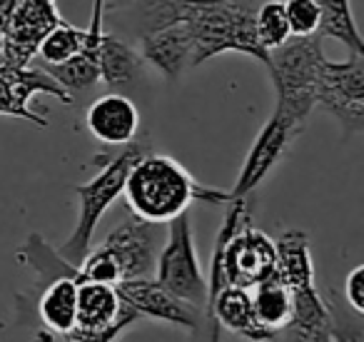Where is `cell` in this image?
I'll return each mask as SVG.
<instances>
[{
  "mask_svg": "<svg viewBox=\"0 0 364 342\" xmlns=\"http://www.w3.org/2000/svg\"><path fill=\"white\" fill-rule=\"evenodd\" d=\"M68 342H77V340H68Z\"/></svg>",
  "mask_w": 364,
  "mask_h": 342,
  "instance_id": "83f0119b",
  "label": "cell"
},
{
  "mask_svg": "<svg viewBox=\"0 0 364 342\" xmlns=\"http://www.w3.org/2000/svg\"><path fill=\"white\" fill-rule=\"evenodd\" d=\"M137 320H140L137 310L122 300L115 285L77 282L75 327L68 335V340L115 342Z\"/></svg>",
  "mask_w": 364,
  "mask_h": 342,
  "instance_id": "ba28073f",
  "label": "cell"
},
{
  "mask_svg": "<svg viewBox=\"0 0 364 342\" xmlns=\"http://www.w3.org/2000/svg\"><path fill=\"white\" fill-rule=\"evenodd\" d=\"M255 33L257 41L264 51H274V48L284 46L289 41V26L287 16H284V3L282 0H262L255 13Z\"/></svg>",
  "mask_w": 364,
  "mask_h": 342,
  "instance_id": "7402d4cb",
  "label": "cell"
},
{
  "mask_svg": "<svg viewBox=\"0 0 364 342\" xmlns=\"http://www.w3.org/2000/svg\"><path fill=\"white\" fill-rule=\"evenodd\" d=\"M157 245H160V225H152L132 215L117 227H112L97 247H102L115 260L120 270V282H125L137 280V277H152Z\"/></svg>",
  "mask_w": 364,
  "mask_h": 342,
  "instance_id": "30bf717a",
  "label": "cell"
},
{
  "mask_svg": "<svg viewBox=\"0 0 364 342\" xmlns=\"http://www.w3.org/2000/svg\"><path fill=\"white\" fill-rule=\"evenodd\" d=\"M277 272L292 300V317L284 332L292 342H329V310L324 295L314 285V265L309 255V235L284 230L274 240Z\"/></svg>",
  "mask_w": 364,
  "mask_h": 342,
  "instance_id": "277c9868",
  "label": "cell"
},
{
  "mask_svg": "<svg viewBox=\"0 0 364 342\" xmlns=\"http://www.w3.org/2000/svg\"><path fill=\"white\" fill-rule=\"evenodd\" d=\"M97 66H100V81L110 88V93H120L127 98L145 76V61L137 48L115 33H102Z\"/></svg>",
  "mask_w": 364,
  "mask_h": 342,
  "instance_id": "e0dca14e",
  "label": "cell"
},
{
  "mask_svg": "<svg viewBox=\"0 0 364 342\" xmlns=\"http://www.w3.org/2000/svg\"><path fill=\"white\" fill-rule=\"evenodd\" d=\"M85 128L102 145L122 147L135 140L140 128V110L132 98L120 93H105L95 98L85 110Z\"/></svg>",
  "mask_w": 364,
  "mask_h": 342,
  "instance_id": "9a60e30c",
  "label": "cell"
},
{
  "mask_svg": "<svg viewBox=\"0 0 364 342\" xmlns=\"http://www.w3.org/2000/svg\"><path fill=\"white\" fill-rule=\"evenodd\" d=\"M102 23H105V0H92V18H90V26L85 28L82 51L77 56H73L70 61L60 63V66L43 68L68 95L85 93L100 83L97 58H100V41H102V33H105Z\"/></svg>",
  "mask_w": 364,
  "mask_h": 342,
  "instance_id": "5bb4252c",
  "label": "cell"
},
{
  "mask_svg": "<svg viewBox=\"0 0 364 342\" xmlns=\"http://www.w3.org/2000/svg\"><path fill=\"white\" fill-rule=\"evenodd\" d=\"M85 43V28H75L70 23L60 21L38 46V56L43 61V68L48 66H60V63L70 61L73 56L82 51Z\"/></svg>",
  "mask_w": 364,
  "mask_h": 342,
  "instance_id": "44dd1931",
  "label": "cell"
},
{
  "mask_svg": "<svg viewBox=\"0 0 364 342\" xmlns=\"http://www.w3.org/2000/svg\"><path fill=\"white\" fill-rule=\"evenodd\" d=\"M120 297L137 310L140 317H150V320L170 322L175 327L190 332H200L205 325L203 310L188 305L180 297L170 295L165 287L157 285L152 277H137V280H125L115 285Z\"/></svg>",
  "mask_w": 364,
  "mask_h": 342,
  "instance_id": "4fadbf2b",
  "label": "cell"
},
{
  "mask_svg": "<svg viewBox=\"0 0 364 342\" xmlns=\"http://www.w3.org/2000/svg\"><path fill=\"white\" fill-rule=\"evenodd\" d=\"M55 0H18L6 21V66H28L41 41L60 23Z\"/></svg>",
  "mask_w": 364,
  "mask_h": 342,
  "instance_id": "7c38bea8",
  "label": "cell"
},
{
  "mask_svg": "<svg viewBox=\"0 0 364 342\" xmlns=\"http://www.w3.org/2000/svg\"><path fill=\"white\" fill-rule=\"evenodd\" d=\"M319 13H322V26L319 36H329L342 43L349 53H364V43L359 36V28L354 23V13L349 0H317Z\"/></svg>",
  "mask_w": 364,
  "mask_h": 342,
  "instance_id": "ffe728a7",
  "label": "cell"
},
{
  "mask_svg": "<svg viewBox=\"0 0 364 342\" xmlns=\"http://www.w3.org/2000/svg\"><path fill=\"white\" fill-rule=\"evenodd\" d=\"M38 93L58 98L65 105L73 103V95H68L43 68L0 66V115L23 118V120H31L36 125L46 128L48 120L31 108V100Z\"/></svg>",
  "mask_w": 364,
  "mask_h": 342,
  "instance_id": "8fae6325",
  "label": "cell"
},
{
  "mask_svg": "<svg viewBox=\"0 0 364 342\" xmlns=\"http://www.w3.org/2000/svg\"><path fill=\"white\" fill-rule=\"evenodd\" d=\"M150 150V145L142 140H132L127 145H122L120 150H115L110 157H95L97 172L90 180L80 182L73 187V192L77 195V217L73 235L58 247V255L63 260H68L70 265H80L82 257L90 252L92 235H95L97 225H100L102 215L112 207V202L122 195V187L130 175L132 165L140 157H145Z\"/></svg>",
  "mask_w": 364,
  "mask_h": 342,
  "instance_id": "3957f363",
  "label": "cell"
},
{
  "mask_svg": "<svg viewBox=\"0 0 364 342\" xmlns=\"http://www.w3.org/2000/svg\"><path fill=\"white\" fill-rule=\"evenodd\" d=\"M342 300L347 302L349 310H354L357 315H364V265H357L347 275Z\"/></svg>",
  "mask_w": 364,
  "mask_h": 342,
  "instance_id": "d4e9b609",
  "label": "cell"
},
{
  "mask_svg": "<svg viewBox=\"0 0 364 342\" xmlns=\"http://www.w3.org/2000/svg\"><path fill=\"white\" fill-rule=\"evenodd\" d=\"M137 53L142 56L145 66H152L167 81H177L188 73V68H195L193 38L182 23H172L137 38Z\"/></svg>",
  "mask_w": 364,
  "mask_h": 342,
  "instance_id": "2e32d148",
  "label": "cell"
},
{
  "mask_svg": "<svg viewBox=\"0 0 364 342\" xmlns=\"http://www.w3.org/2000/svg\"><path fill=\"white\" fill-rule=\"evenodd\" d=\"M77 310V280L75 277H55L46 285L38 302V315L43 325L55 335H70L75 327Z\"/></svg>",
  "mask_w": 364,
  "mask_h": 342,
  "instance_id": "ac0fdd59",
  "label": "cell"
},
{
  "mask_svg": "<svg viewBox=\"0 0 364 342\" xmlns=\"http://www.w3.org/2000/svg\"><path fill=\"white\" fill-rule=\"evenodd\" d=\"M299 128H294L292 123H287L282 115L272 113L269 120L259 128L257 138L250 145V152L245 157L242 167H240V175L235 187L228 192V202L230 200H247V195H252L267 175L284 160L289 145L294 142V138L299 135Z\"/></svg>",
  "mask_w": 364,
  "mask_h": 342,
  "instance_id": "9c48e42d",
  "label": "cell"
},
{
  "mask_svg": "<svg viewBox=\"0 0 364 342\" xmlns=\"http://www.w3.org/2000/svg\"><path fill=\"white\" fill-rule=\"evenodd\" d=\"M0 66H6V33L0 26Z\"/></svg>",
  "mask_w": 364,
  "mask_h": 342,
  "instance_id": "4316f807",
  "label": "cell"
},
{
  "mask_svg": "<svg viewBox=\"0 0 364 342\" xmlns=\"http://www.w3.org/2000/svg\"><path fill=\"white\" fill-rule=\"evenodd\" d=\"M152 280L160 287H165L170 295L203 310L205 315L208 277H205L198 257V247H195L190 212H182L180 217L167 222V240L157 250Z\"/></svg>",
  "mask_w": 364,
  "mask_h": 342,
  "instance_id": "8992f818",
  "label": "cell"
},
{
  "mask_svg": "<svg viewBox=\"0 0 364 342\" xmlns=\"http://www.w3.org/2000/svg\"><path fill=\"white\" fill-rule=\"evenodd\" d=\"M132 0H105V11H117V8L130 6Z\"/></svg>",
  "mask_w": 364,
  "mask_h": 342,
  "instance_id": "484cf974",
  "label": "cell"
},
{
  "mask_svg": "<svg viewBox=\"0 0 364 342\" xmlns=\"http://www.w3.org/2000/svg\"><path fill=\"white\" fill-rule=\"evenodd\" d=\"M122 195L132 215L152 225H167L182 212H188L195 200L228 205L225 190L203 185L175 157L157 152H147L132 165Z\"/></svg>",
  "mask_w": 364,
  "mask_h": 342,
  "instance_id": "7a4b0ae2",
  "label": "cell"
},
{
  "mask_svg": "<svg viewBox=\"0 0 364 342\" xmlns=\"http://www.w3.org/2000/svg\"><path fill=\"white\" fill-rule=\"evenodd\" d=\"M324 302L329 310V342H364V315L349 310L334 290L324 295Z\"/></svg>",
  "mask_w": 364,
  "mask_h": 342,
  "instance_id": "603a6c76",
  "label": "cell"
},
{
  "mask_svg": "<svg viewBox=\"0 0 364 342\" xmlns=\"http://www.w3.org/2000/svg\"><path fill=\"white\" fill-rule=\"evenodd\" d=\"M250 295H252L255 317H257V322L264 330L277 335V332H282L287 327L289 317H292V300H289V290L277 275L252 287Z\"/></svg>",
  "mask_w": 364,
  "mask_h": 342,
  "instance_id": "d6986e66",
  "label": "cell"
},
{
  "mask_svg": "<svg viewBox=\"0 0 364 342\" xmlns=\"http://www.w3.org/2000/svg\"><path fill=\"white\" fill-rule=\"evenodd\" d=\"M327 61L322 36L289 38L284 46L269 51L267 73L274 86V113L302 130L314 108L317 78Z\"/></svg>",
  "mask_w": 364,
  "mask_h": 342,
  "instance_id": "5b68a950",
  "label": "cell"
},
{
  "mask_svg": "<svg viewBox=\"0 0 364 342\" xmlns=\"http://www.w3.org/2000/svg\"><path fill=\"white\" fill-rule=\"evenodd\" d=\"M262 0H132L125 6V31L142 38L172 23H182L193 38V63L223 53H242L267 68L269 53L255 33V13Z\"/></svg>",
  "mask_w": 364,
  "mask_h": 342,
  "instance_id": "6da1fadb",
  "label": "cell"
},
{
  "mask_svg": "<svg viewBox=\"0 0 364 342\" xmlns=\"http://www.w3.org/2000/svg\"><path fill=\"white\" fill-rule=\"evenodd\" d=\"M284 16H287L289 36L307 38L317 36L322 26V13H319L317 0H282Z\"/></svg>",
  "mask_w": 364,
  "mask_h": 342,
  "instance_id": "cb8c5ba5",
  "label": "cell"
},
{
  "mask_svg": "<svg viewBox=\"0 0 364 342\" xmlns=\"http://www.w3.org/2000/svg\"><path fill=\"white\" fill-rule=\"evenodd\" d=\"M314 105L324 108L347 135L364 130V53L322 63Z\"/></svg>",
  "mask_w": 364,
  "mask_h": 342,
  "instance_id": "52a82bcc",
  "label": "cell"
}]
</instances>
